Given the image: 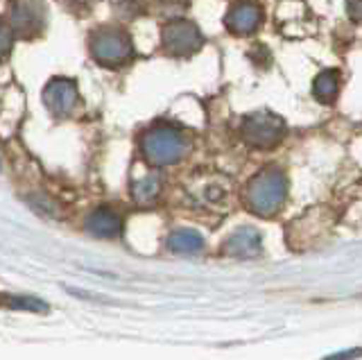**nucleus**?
Instances as JSON below:
<instances>
[{"label":"nucleus","mask_w":362,"mask_h":360,"mask_svg":"<svg viewBox=\"0 0 362 360\" xmlns=\"http://www.w3.org/2000/svg\"><path fill=\"white\" fill-rule=\"evenodd\" d=\"M288 193V182L279 168L260 170L245 188V204L256 216H274L283 207Z\"/></svg>","instance_id":"obj_1"},{"label":"nucleus","mask_w":362,"mask_h":360,"mask_svg":"<svg viewBox=\"0 0 362 360\" xmlns=\"http://www.w3.org/2000/svg\"><path fill=\"white\" fill-rule=\"evenodd\" d=\"M141 152L152 166H173L188 152V137L175 125H154L141 137Z\"/></svg>","instance_id":"obj_2"},{"label":"nucleus","mask_w":362,"mask_h":360,"mask_svg":"<svg viewBox=\"0 0 362 360\" xmlns=\"http://www.w3.org/2000/svg\"><path fill=\"white\" fill-rule=\"evenodd\" d=\"M88 48L93 59L102 66H124L134 57V43L129 35L118 28H100L88 39Z\"/></svg>","instance_id":"obj_3"},{"label":"nucleus","mask_w":362,"mask_h":360,"mask_svg":"<svg viewBox=\"0 0 362 360\" xmlns=\"http://www.w3.org/2000/svg\"><path fill=\"white\" fill-rule=\"evenodd\" d=\"M286 137V122H283L279 116L272 114H254L245 118L243 122V139L245 143L254 145V148L267 150L274 148V145L281 143V139Z\"/></svg>","instance_id":"obj_4"},{"label":"nucleus","mask_w":362,"mask_h":360,"mask_svg":"<svg viewBox=\"0 0 362 360\" xmlns=\"http://www.w3.org/2000/svg\"><path fill=\"white\" fill-rule=\"evenodd\" d=\"M204 46V37L195 23L184 18L170 21L163 28V48L175 57H188Z\"/></svg>","instance_id":"obj_5"},{"label":"nucleus","mask_w":362,"mask_h":360,"mask_svg":"<svg viewBox=\"0 0 362 360\" xmlns=\"http://www.w3.org/2000/svg\"><path fill=\"white\" fill-rule=\"evenodd\" d=\"M9 18H11V30H16L25 37L39 35L45 25L43 0H11Z\"/></svg>","instance_id":"obj_6"},{"label":"nucleus","mask_w":362,"mask_h":360,"mask_svg":"<svg viewBox=\"0 0 362 360\" xmlns=\"http://www.w3.org/2000/svg\"><path fill=\"white\" fill-rule=\"evenodd\" d=\"M43 103L54 118L71 116L77 107V103H79V93H77L75 82L64 80V77H57V80H52L48 86L43 88Z\"/></svg>","instance_id":"obj_7"},{"label":"nucleus","mask_w":362,"mask_h":360,"mask_svg":"<svg viewBox=\"0 0 362 360\" xmlns=\"http://www.w3.org/2000/svg\"><path fill=\"white\" fill-rule=\"evenodd\" d=\"M224 23L233 35H252L263 23V7L256 0H240L229 9Z\"/></svg>","instance_id":"obj_8"},{"label":"nucleus","mask_w":362,"mask_h":360,"mask_svg":"<svg viewBox=\"0 0 362 360\" xmlns=\"http://www.w3.org/2000/svg\"><path fill=\"white\" fill-rule=\"evenodd\" d=\"M84 227L90 236H95V238H116L122 231V220L116 211L102 207L90 213L84 222Z\"/></svg>","instance_id":"obj_9"},{"label":"nucleus","mask_w":362,"mask_h":360,"mask_svg":"<svg viewBox=\"0 0 362 360\" xmlns=\"http://www.w3.org/2000/svg\"><path fill=\"white\" fill-rule=\"evenodd\" d=\"M224 252L229 256H256L260 254V233L252 227H243L235 233L229 236V240L224 243Z\"/></svg>","instance_id":"obj_10"},{"label":"nucleus","mask_w":362,"mask_h":360,"mask_svg":"<svg viewBox=\"0 0 362 360\" xmlns=\"http://www.w3.org/2000/svg\"><path fill=\"white\" fill-rule=\"evenodd\" d=\"M161 193V177L156 173H143L134 177L132 182V197L139 204H152V202Z\"/></svg>","instance_id":"obj_11"},{"label":"nucleus","mask_w":362,"mask_h":360,"mask_svg":"<svg viewBox=\"0 0 362 360\" xmlns=\"http://www.w3.org/2000/svg\"><path fill=\"white\" fill-rule=\"evenodd\" d=\"M168 250L175 254H199L204 250V238L192 229H179L170 233Z\"/></svg>","instance_id":"obj_12"},{"label":"nucleus","mask_w":362,"mask_h":360,"mask_svg":"<svg viewBox=\"0 0 362 360\" xmlns=\"http://www.w3.org/2000/svg\"><path fill=\"white\" fill-rule=\"evenodd\" d=\"M339 80H342V77H339V73L335 69L322 71L315 77V86H313L315 98L322 100V103H326V105H331L339 93Z\"/></svg>","instance_id":"obj_13"},{"label":"nucleus","mask_w":362,"mask_h":360,"mask_svg":"<svg viewBox=\"0 0 362 360\" xmlns=\"http://www.w3.org/2000/svg\"><path fill=\"white\" fill-rule=\"evenodd\" d=\"M0 306L11 310H32V313H45L48 303L34 297H16V295H0Z\"/></svg>","instance_id":"obj_14"},{"label":"nucleus","mask_w":362,"mask_h":360,"mask_svg":"<svg viewBox=\"0 0 362 360\" xmlns=\"http://www.w3.org/2000/svg\"><path fill=\"white\" fill-rule=\"evenodd\" d=\"M145 0H111V7L122 18H134L145 12Z\"/></svg>","instance_id":"obj_15"},{"label":"nucleus","mask_w":362,"mask_h":360,"mask_svg":"<svg viewBox=\"0 0 362 360\" xmlns=\"http://www.w3.org/2000/svg\"><path fill=\"white\" fill-rule=\"evenodd\" d=\"M28 202H30V207H32L34 211H37V213H43V216L54 218L57 213H59V211H57V207L52 204V202H50L48 197H43V195H34V197H30Z\"/></svg>","instance_id":"obj_16"},{"label":"nucleus","mask_w":362,"mask_h":360,"mask_svg":"<svg viewBox=\"0 0 362 360\" xmlns=\"http://www.w3.org/2000/svg\"><path fill=\"white\" fill-rule=\"evenodd\" d=\"M11 43H14V30H11L5 21H0V57L9 52Z\"/></svg>","instance_id":"obj_17"},{"label":"nucleus","mask_w":362,"mask_h":360,"mask_svg":"<svg viewBox=\"0 0 362 360\" xmlns=\"http://www.w3.org/2000/svg\"><path fill=\"white\" fill-rule=\"evenodd\" d=\"M346 12L356 23H362V0H346Z\"/></svg>","instance_id":"obj_18"},{"label":"nucleus","mask_w":362,"mask_h":360,"mask_svg":"<svg viewBox=\"0 0 362 360\" xmlns=\"http://www.w3.org/2000/svg\"><path fill=\"white\" fill-rule=\"evenodd\" d=\"M358 356H362V352H346V354H339V356L326 358V360H346V358H358Z\"/></svg>","instance_id":"obj_19"},{"label":"nucleus","mask_w":362,"mask_h":360,"mask_svg":"<svg viewBox=\"0 0 362 360\" xmlns=\"http://www.w3.org/2000/svg\"><path fill=\"white\" fill-rule=\"evenodd\" d=\"M75 3H79V0H75Z\"/></svg>","instance_id":"obj_20"}]
</instances>
